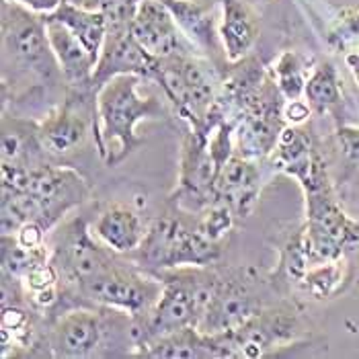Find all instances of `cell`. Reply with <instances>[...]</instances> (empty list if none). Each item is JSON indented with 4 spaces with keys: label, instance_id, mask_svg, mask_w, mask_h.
I'll return each instance as SVG.
<instances>
[{
    "label": "cell",
    "instance_id": "6da1fadb",
    "mask_svg": "<svg viewBox=\"0 0 359 359\" xmlns=\"http://www.w3.org/2000/svg\"><path fill=\"white\" fill-rule=\"evenodd\" d=\"M140 81L138 74H117L97 90L99 132L95 140L101 158L109 166L123 163L144 144L136 134L142 119L165 115V103L158 97H140Z\"/></svg>",
    "mask_w": 359,
    "mask_h": 359
},
{
    "label": "cell",
    "instance_id": "7a4b0ae2",
    "mask_svg": "<svg viewBox=\"0 0 359 359\" xmlns=\"http://www.w3.org/2000/svg\"><path fill=\"white\" fill-rule=\"evenodd\" d=\"M163 292L152 306L138 331H134L136 347L144 349L152 341L187 327H197L210 302L216 296L220 279L203 267H177L156 271Z\"/></svg>",
    "mask_w": 359,
    "mask_h": 359
},
{
    "label": "cell",
    "instance_id": "3957f363",
    "mask_svg": "<svg viewBox=\"0 0 359 359\" xmlns=\"http://www.w3.org/2000/svg\"><path fill=\"white\" fill-rule=\"evenodd\" d=\"M158 84L191 130L208 136L214 134L212 109L222 83L210 62L191 54L166 57Z\"/></svg>",
    "mask_w": 359,
    "mask_h": 359
},
{
    "label": "cell",
    "instance_id": "277c9868",
    "mask_svg": "<svg viewBox=\"0 0 359 359\" xmlns=\"http://www.w3.org/2000/svg\"><path fill=\"white\" fill-rule=\"evenodd\" d=\"M136 252L144 269H177V267H210L220 259V243L205 238L197 228L191 230L172 218H161L148 230Z\"/></svg>",
    "mask_w": 359,
    "mask_h": 359
},
{
    "label": "cell",
    "instance_id": "5b68a950",
    "mask_svg": "<svg viewBox=\"0 0 359 359\" xmlns=\"http://www.w3.org/2000/svg\"><path fill=\"white\" fill-rule=\"evenodd\" d=\"M283 95L273 79L265 76L261 88L243 109L234 126L236 154L261 161L273 154L287 121L283 117Z\"/></svg>",
    "mask_w": 359,
    "mask_h": 359
},
{
    "label": "cell",
    "instance_id": "8992f818",
    "mask_svg": "<svg viewBox=\"0 0 359 359\" xmlns=\"http://www.w3.org/2000/svg\"><path fill=\"white\" fill-rule=\"evenodd\" d=\"M79 290L95 304L140 316L156 304L163 292V283L158 277H146V269L144 273H140L136 269L115 263L107 271L83 281Z\"/></svg>",
    "mask_w": 359,
    "mask_h": 359
},
{
    "label": "cell",
    "instance_id": "52a82bcc",
    "mask_svg": "<svg viewBox=\"0 0 359 359\" xmlns=\"http://www.w3.org/2000/svg\"><path fill=\"white\" fill-rule=\"evenodd\" d=\"M19 191L31 195L37 208V222L50 230L62 216L88 199L90 187L74 168L39 165L29 170Z\"/></svg>",
    "mask_w": 359,
    "mask_h": 359
},
{
    "label": "cell",
    "instance_id": "ba28073f",
    "mask_svg": "<svg viewBox=\"0 0 359 359\" xmlns=\"http://www.w3.org/2000/svg\"><path fill=\"white\" fill-rule=\"evenodd\" d=\"M296 314L285 308H263L236 331L212 334L216 358H263L271 349L292 341Z\"/></svg>",
    "mask_w": 359,
    "mask_h": 359
},
{
    "label": "cell",
    "instance_id": "9c48e42d",
    "mask_svg": "<svg viewBox=\"0 0 359 359\" xmlns=\"http://www.w3.org/2000/svg\"><path fill=\"white\" fill-rule=\"evenodd\" d=\"M220 166L210 150V136L187 130L181 146V168H179V185L170 199L185 210H201L216 203L214 185Z\"/></svg>",
    "mask_w": 359,
    "mask_h": 359
},
{
    "label": "cell",
    "instance_id": "30bf717a",
    "mask_svg": "<svg viewBox=\"0 0 359 359\" xmlns=\"http://www.w3.org/2000/svg\"><path fill=\"white\" fill-rule=\"evenodd\" d=\"M2 33H4V48L17 62H21L25 68L41 74L43 79H50L54 72L55 55L48 31L46 21L33 17L29 11L4 2L2 13Z\"/></svg>",
    "mask_w": 359,
    "mask_h": 359
},
{
    "label": "cell",
    "instance_id": "8fae6325",
    "mask_svg": "<svg viewBox=\"0 0 359 359\" xmlns=\"http://www.w3.org/2000/svg\"><path fill=\"white\" fill-rule=\"evenodd\" d=\"M107 41L97 62L95 74H93V88L99 90L109 79L117 74H138L142 79L156 81L163 72V60L148 54L138 39L132 35L130 25H113V33L107 31Z\"/></svg>",
    "mask_w": 359,
    "mask_h": 359
},
{
    "label": "cell",
    "instance_id": "7c38bea8",
    "mask_svg": "<svg viewBox=\"0 0 359 359\" xmlns=\"http://www.w3.org/2000/svg\"><path fill=\"white\" fill-rule=\"evenodd\" d=\"M130 31L140 46L158 60L189 54L194 46L187 43L189 39L183 35L163 0H138Z\"/></svg>",
    "mask_w": 359,
    "mask_h": 359
},
{
    "label": "cell",
    "instance_id": "4fadbf2b",
    "mask_svg": "<svg viewBox=\"0 0 359 359\" xmlns=\"http://www.w3.org/2000/svg\"><path fill=\"white\" fill-rule=\"evenodd\" d=\"M271 161L276 170L294 177L304 189V194L331 187L323 156L314 148L312 138L298 126H285L271 154Z\"/></svg>",
    "mask_w": 359,
    "mask_h": 359
},
{
    "label": "cell",
    "instance_id": "5bb4252c",
    "mask_svg": "<svg viewBox=\"0 0 359 359\" xmlns=\"http://www.w3.org/2000/svg\"><path fill=\"white\" fill-rule=\"evenodd\" d=\"M263 308V300L250 292L247 283L220 279L216 296L201 316L197 329L205 334L236 331L238 327L249 323L252 316H257Z\"/></svg>",
    "mask_w": 359,
    "mask_h": 359
},
{
    "label": "cell",
    "instance_id": "9a60e30c",
    "mask_svg": "<svg viewBox=\"0 0 359 359\" xmlns=\"http://www.w3.org/2000/svg\"><path fill=\"white\" fill-rule=\"evenodd\" d=\"M105 323L95 310H72L55 320L50 347L55 358H88L103 341Z\"/></svg>",
    "mask_w": 359,
    "mask_h": 359
},
{
    "label": "cell",
    "instance_id": "2e32d148",
    "mask_svg": "<svg viewBox=\"0 0 359 359\" xmlns=\"http://www.w3.org/2000/svg\"><path fill=\"white\" fill-rule=\"evenodd\" d=\"M111 252L113 250L109 247L103 249L99 243H95V238L90 236L83 222H72L66 228V234L62 236V247H60L62 269L72 281L81 285L83 281L107 271L117 263Z\"/></svg>",
    "mask_w": 359,
    "mask_h": 359
},
{
    "label": "cell",
    "instance_id": "e0dca14e",
    "mask_svg": "<svg viewBox=\"0 0 359 359\" xmlns=\"http://www.w3.org/2000/svg\"><path fill=\"white\" fill-rule=\"evenodd\" d=\"M259 189L261 172L257 165L241 154H232L216 177L214 197L216 203H226L236 218H249L257 203Z\"/></svg>",
    "mask_w": 359,
    "mask_h": 359
},
{
    "label": "cell",
    "instance_id": "ac0fdd59",
    "mask_svg": "<svg viewBox=\"0 0 359 359\" xmlns=\"http://www.w3.org/2000/svg\"><path fill=\"white\" fill-rule=\"evenodd\" d=\"M43 21H46V31H48L50 46L54 50L55 62L64 79L72 86H90L97 68L95 57L88 54L83 41L64 23L55 21L50 15L43 17Z\"/></svg>",
    "mask_w": 359,
    "mask_h": 359
},
{
    "label": "cell",
    "instance_id": "d6986e66",
    "mask_svg": "<svg viewBox=\"0 0 359 359\" xmlns=\"http://www.w3.org/2000/svg\"><path fill=\"white\" fill-rule=\"evenodd\" d=\"M88 119L84 113L72 107L70 101H66L62 107L52 111L41 123H39V142L46 154L50 156H66L74 150H79L88 136Z\"/></svg>",
    "mask_w": 359,
    "mask_h": 359
},
{
    "label": "cell",
    "instance_id": "ffe728a7",
    "mask_svg": "<svg viewBox=\"0 0 359 359\" xmlns=\"http://www.w3.org/2000/svg\"><path fill=\"white\" fill-rule=\"evenodd\" d=\"M222 17L218 35L224 46L226 60L236 64L249 55L257 41L259 25L249 6L243 0H220Z\"/></svg>",
    "mask_w": 359,
    "mask_h": 359
},
{
    "label": "cell",
    "instance_id": "44dd1931",
    "mask_svg": "<svg viewBox=\"0 0 359 359\" xmlns=\"http://www.w3.org/2000/svg\"><path fill=\"white\" fill-rule=\"evenodd\" d=\"M93 230L105 247H109L113 252L119 255L134 252L146 236V230L138 214L132 208L119 203L101 212Z\"/></svg>",
    "mask_w": 359,
    "mask_h": 359
},
{
    "label": "cell",
    "instance_id": "7402d4cb",
    "mask_svg": "<svg viewBox=\"0 0 359 359\" xmlns=\"http://www.w3.org/2000/svg\"><path fill=\"white\" fill-rule=\"evenodd\" d=\"M50 17L70 29L83 41V46L88 50V54L95 57V62H99L105 41H107V31H109V19L105 17V13L86 11V8L62 0V4L54 13H50Z\"/></svg>",
    "mask_w": 359,
    "mask_h": 359
},
{
    "label": "cell",
    "instance_id": "603a6c76",
    "mask_svg": "<svg viewBox=\"0 0 359 359\" xmlns=\"http://www.w3.org/2000/svg\"><path fill=\"white\" fill-rule=\"evenodd\" d=\"M138 355L154 359H208L216 358V349L212 334H205L197 327H187L152 341L140 349Z\"/></svg>",
    "mask_w": 359,
    "mask_h": 359
},
{
    "label": "cell",
    "instance_id": "cb8c5ba5",
    "mask_svg": "<svg viewBox=\"0 0 359 359\" xmlns=\"http://www.w3.org/2000/svg\"><path fill=\"white\" fill-rule=\"evenodd\" d=\"M39 123L23 121L15 117L2 119V165L35 168V152L43 150L39 142ZM46 152V150H43Z\"/></svg>",
    "mask_w": 359,
    "mask_h": 359
},
{
    "label": "cell",
    "instance_id": "d4e9b609",
    "mask_svg": "<svg viewBox=\"0 0 359 359\" xmlns=\"http://www.w3.org/2000/svg\"><path fill=\"white\" fill-rule=\"evenodd\" d=\"M163 2L170 8L177 25L189 39V43L203 50L214 48L216 31H214V19L208 8L195 4L191 0H163Z\"/></svg>",
    "mask_w": 359,
    "mask_h": 359
},
{
    "label": "cell",
    "instance_id": "484cf974",
    "mask_svg": "<svg viewBox=\"0 0 359 359\" xmlns=\"http://www.w3.org/2000/svg\"><path fill=\"white\" fill-rule=\"evenodd\" d=\"M308 105L316 111H329L341 103V84L332 64H318L308 76L304 88Z\"/></svg>",
    "mask_w": 359,
    "mask_h": 359
},
{
    "label": "cell",
    "instance_id": "4316f807",
    "mask_svg": "<svg viewBox=\"0 0 359 359\" xmlns=\"http://www.w3.org/2000/svg\"><path fill=\"white\" fill-rule=\"evenodd\" d=\"M48 259H50L48 247L27 249L19 245L13 234H2V269L6 276L21 279L35 267L48 263Z\"/></svg>",
    "mask_w": 359,
    "mask_h": 359
},
{
    "label": "cell",
    "instance_id": "83f0119b",
    "mask_svg": "<svg viewBox=\"0 0 359 359\" xmlns=\"http://www.w3.org/2000/svg\"><path fill=\"white\" fill-rule=\"evenodd\" d=\"M341 281H343V263L339 259H334L329 263H320V265L310 267L304 277L298 281V285L312 298L325 300V298H331L332 294L339 292Z\"/></svg>",
    "mask_w": 359,
    "mask_h": 359
},
{
    "label": "cell",
    "instance_id": "f1b7e54d",
    "mask_svg": "<svg viewBox=\"0 0 359 359\" xmlns=\"http://www.w3.org/2000/svg\"><path fill=\"white\" fill-rule=\"evenodd\" d=\"M273 81L285 101L300 99L304 95L306 81H308L300 55L296 52H283L279 55L273 68Z\"/></svg>",
    "mask_w": 359,
    "mask_h": 359
},
{
    "label": "cell",
    "instance_id": "f546056e",
    "mask_svg": "<svg viewBox=\"0 0 359 359\" xmlns=\"http://www.w3.org/2000/svg\"><path fill=\"white\" fill-rule=\"evenodd\" d=\"M234 212L226 205V203H212L210 208H208V212L201 216V220L197 224V230L205 236V238H210V241H214V243H220V238L224 234H228L230 232V228L234 226Z\"/></svg>",
    "mask_w": 359,
    "mask_h": 359
},
{
    "label": "cell",
    "instance_id": "4dcf8cb0",
    "mask_svg": "<svg viewBox=\"0 0 359 359\" xmlns=\"http://www.w3.org/2000/svg\"><path fill=\"white\" fill-rule=\"evenodd\" d=\"M331 41L337 48H349L359 43V13L345 11L331 31Z\"/></svg>",
    "mask_w": 359,
    "mask_h": 359
},
{
    "label": "cell",
    "instance_id": "1f68e13d",
    "mask_svg": "<svg viewBox=\"0 0 359 359\" xmlns=\"http://www.w3.org/2000/svg\"><path fill=\"white\" fill-rule=\"evenodd\" d=\"M57 281H60V269L50 261L35 267L25 277H21V283L27 290V294H35V292L48 290V287H54V285H57Z\"/></svg>",
    "mask_w": 359,
    "mask_h": 359
},
{
    "label": "cell",
    "instance_id": "d6a6232c",
    "mask_svg": "<svg viewBox=\"0 0 359 359\" xmlns=\"http://www.w3.org/2000/svg\"><path fill=\"white\" fill-rule=\"evenodd\" d=\"M46 232L48 230L39 222L31 220L25 222L13 236L17 238L19 245L27 247V249H41V247H46Z\"/></svg>",
    "mask_w": 359,
    "mask_h": 359
},
{
    "label": "cell",
    "instance_id": "836d02e7",
    "mask_svg": "<svg viewBox=\"0 0 359 359\" xmlns=\"http://www.w3.org/2000/svg\"><path fill=\"white\" fill-rule=\"evenodd\" d=\"M337 136H339L345 156L349 161H353V163H359V128H355V126H341Z\"/></svg>",
    "mask_w": 359,
    "mask_h": 359
},
{
    "label": "cell",
    "instance_id": "e575fe53",
    "mask_svg": "<svg viewBox=\"0 0 359 359\" xmlns=\"http://www.w3.org/2000/svg\"><path fill=\"white\" fill-rule=\"evenodd\" d=\"M310 105L304 103L302 99H294V101H285L283 105V117L287 121V126H300L306 121V117L310 115Z\"/></svg>",
    "mask_w": 359,
    "mask_h": 359
},
{
    "label": "cell",
    "instance_id": "d590c367",
    "mask_svg": "<svg viewBox=\"0 0 359 359\" xmlns=\"http://www.w3.org/2000/svg\"><path fill=\"white\" fill-rule=\"evenodd\" d=\"M31 296V302L37 306V308H52L57 302V285L54 287H48V290H41V292H35V294H29Z\"/></svg>",
    "mask_w": 359,
    "mask_h": 359
},
{
    "label": "cell",
    "instance_id": "8d00e7d4",
    "mask_svg": "<svg viewBox=\"0 0 359 359\" xmlns=\"http://www.w3.org/2000/svg\"><path fill=\"white\" fill-rule=\"evenodd\" d=\"M15 2L27 6L31 11H39V13H54L62 4V0H15Z\"/></svg>",
    "mask_w": 359,
    "mask_h": 359
},
{
    "label": "cell",
    "instance_id": "74e56055",
    "mask_svg": "<svg viewBox=\"0 0 359 359\" xmlns=\"http://www.w3.org/2000/svg\"><path fill=\"white\" fill-rule=\"evenodd\" d=\"M345 60H347V66H349V70H351L353 79H355L359 84V52H351V54H347Z\"/></svg>",
    "mask_w": 359,
    "mask_h": 359
}]
</instances>
